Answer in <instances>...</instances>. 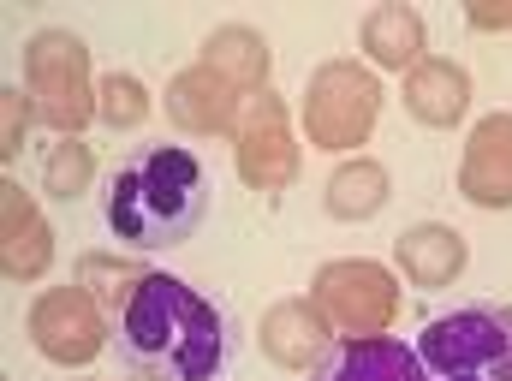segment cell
<instances>
[{"label":"cell","instance_id":"1","mask_svg":"<svg viewBox=\"0 0 512 381\" xmlns=\"http://www.w3.org/2000/svg\"><path fill=\"white\" fill-rule=\"evenodd\" d=\"M114 346L143 381H215L233 358V328L191 280L149 268L120 304Z\"/></svg>","mask_w":512,"mask_h":381},{"label":"cell","instance_id":"2","mask_svg":"<svg viewBox=\"0 0 512 381\" xmlns=\"http://www.w3.org/2000/svg\"><path fill=\"white\" fill-rule=\"evenodd\" d=\"M203 209H209V173L179 143H161V149H143V155L120 161L108 191H102V221L131 251L185 245L197 233Z\"/></svg>","mask_w":512,"mask_h":381},{"label":"cell","instance_id":"3","mask_svg":"<svg viewBox=\"0 0 512 381\" xmlns=\"http://www.w3.org/2000/svg\"><path fill=\"white\" fill-rule=\"evenodd\" d=\"M24 96L48 131L78 137L102 108V84L90 78V42L78 30H36L24 42Z\"/></svg>","mask_w":512,"mask_h":381},{"label":"cell","instance_id":"4","mask_svg":"<svg viewBox=\"0 0 512 381\" xmlns=\"http://www.w3.org/2000/svg\"><path fill=\"white\" fill-rule=\"evenodd\" d=\"M429 381H512V304H465L417 334Z\"/></svg>","mask_w":512,"mask_h":381},{"label":"cell","instance_id":"5","mask_svg":"<svg viewBox=\"0 0 512 381\" xmlns=\"http://www.w3.org/2000/svg\"><path fill=\"white\" fill-rule=\"evenodd\" d=\"M382 120V84L358 60H328L304 84V137L322 149H358Z\"/></svg>","mask_w":512,"mask_h":381},{"label":"cell","instance_id":"6","mask_svg":"<svg viewBox=\"0 0 512 381\" xmlns=\"http://www.w3.org/2000/svg\"><path fill=\"white\" fill-rule=\"evenodd\" d=\"M310 304L334 322V334L370 340V334H387L393 316H399V280L387 274L382 262L340 256V262H322V268H316Z\"/></svg>","mask_w":512,"mask_h":381},{"label":"cell","instance_id":"7","mask_svg":"<svg viewBox=\"0 0 512 381\" xmlns=\"http://www.w3.org/2000/svg\"><path fill=\"white\" fill-rule=\"evenodd\" d=\"M233 155H239V179L251 191H286L298 179V137H292V114L274 90H256L239 108V131H233Z\"/></svg>","mask_w":512,"mask_h":381},{"label":"cell","instance_id":"8","mask_svg":"<svg viewBox=\"0 0 512 381\" xmlns=\"http://www.w3.org/2000/svg\"><path fill=\"white\" fill-rule=\"evenodd\" d=\"M30 340L48 364H66V370H84L102 346H108V322H102V304L84 292V286H48L36 304H30Z\"/></svg>","mask_w":512,"mask_h":381},{"label":"cell","instance_id":"9","mask_svg":"<svg viewBox=\"0 0 512 381\" xmlns=\"http://www.w3.org/2000/svg\"><path fill=\"white\" fill-rule=\"evenodd\" d=\"M256 346L274 370H316L334 346V322L310 298H280L256 322Z\"/></svg>","mask_w":512,"mask_h":381},{"label":"cell","instance_id":"10","mask_svg":"<svg viewBox=\"0 0 512 381\" xmlns=\"http://www.w3.org/2000/svg\"><path fill=\"white\" fill-rule=\"evenodd\" d=\"M459 197L477 209H512V114H483L459 155Z\"/></svg>","mask_w":512,"mask_h":381},{"label":"cell","instance_id":"11","mask_svg":"<svg viewBox=\"0 0 512 381\" xmlns=\"http://www.w3.org/2000/svg\"><path fill=\"white\" fill-rule=\"evenodd\" d=\"M54 262V227L36 215V197L6 179L0 185V274L6 280H36Z\"/></svg>","mask_w":512,"mask_h":381},{"label":"cell","instance_id":"12","mask_svg":"<svg viewBox=\"0 0 512 381\" xmlns=\"http://www.w3.org/2000/svg\"><path fill=\"white\" fill-rule=\"evenodd\" d=\"M239 108H245V96H239L221 72H209V66L173 72V84H167V120L179 131H191V137L239 131Z\"/></svg>","mask_w":512,"mask_h":381},{"label":"cell","instance_id":"13","mask_svg":"<svg viewBox=\"0 0 512 381\" xmlns=\"http://www.w3.org/2000/svg\"><path fill=\"white\" fill-rule=\"evenodd\" d=\"M310 381H429V370L405 340L370 334V340H334Z\"/></svg>","mask_w":512,"mask_h":381},{"label":"cell","instance_id":"14","mask_svg":"<svg viewBox=\"0 0 512 381\" xmlns=\"http://www.w3.org/2000/svg\"><path fill=\"white\" fill-rule=\"evenodd\" d=\"M399 102H405V114H411L417 126L447 131V126H459L465 108H471V78H465V66H453V60H423V66L405 72Z\"/></svg>","mask_w":512,"mask_h":381},{"label":"cell","instance_id":"15","mask_svg":"<svg viewBox=\"0 0 512 381\" xmlns=\"http://www.w3.org/2000/svg\"><path fill=\"white\" fill-rule=\"evenodd\" d=\"M465 239L453 233V227H441V221H423V227H405L399 239H393V262H399V274L411 280V286H423V292H441V286H453L459 274H465Z\"/></svg>","mask_w":512,"mask_h":381},{"label":"cell","instance_id":"16","mask_svg":"<svg viewBox=\"0 0 512 381\" xmlns=\"http://www.w3.org/2000/svg\"><path fill=\"white\" fill-rule=\"evenodd\" d=\"M364 48H370V60L387 66V72H411V66H423L429 54V24L417 18V6H405V0H387L376 6L370 18H364Z\"/></svg>","mask_w":512,"mask_h":381},{"label":"cell","instance_id":"17","mask_svg":"<svg viewBox=\"0 0 512 381\" xmlns=\"http://www.w3.org/2000/svg\"><path fill=\"white\" fill-rule=\"evenodd\" d=\"M203 66L221 72L239 96H256L262 78H268V42H262V30H251V24H215L203 36Z\"/></svg>","mask_w":512,"mask_h":381},{"label":"cell","instance_id":"18","mask_svg":"<svg viewBox=\"0 0 512 381\" xmlns=\"http://www.w3.org/2000/svg\"><path fill=\"white\" fill-rule=\"evenodd\" d=\"M387 197H393V179H387L382 161H346L328 185H322V209L334 221H370L382 215Z\"/></svg>","mask_w":512,"mask_h":381},{"label":"cell","instance_id":"19","mask_svg":"<svg viewBox=\"0 0 512 381\" xmlns=\"http://www.w3.org/2000/svg\"><path fill=\"white\" fill-rule=\"evenodd\" d=\"M90 179H96V149H90L84 137L54 143V155H48V167H42V191H48L54 203H72V197L90 191Z\"/></svg>","mask_w":512,"mask_h":381},{"label":"cell","instance_id":"20","mask_svg":"<svg viewBox=\"0 0 512 381\" xmlns=\"http://www.w3.org/2000/svg\"><path fill=\"white\" fill-rule=\"evenodd\" d=\"M102 126H114V131H131V126H143L149 120V90L131 78V72H114V78H102Z\"/></svg>","mask_w":512,"mask_h":381},{"label":"cell","instance_id":"21","mask_svg":"<svg viewBox=\"0 0 512 381\" xmlns=\"http://www.w3.org/2000/svg\"><path fill=\"white\" fill-rule=\"evenodd\" d=\"M137 280H143V274H137L131 262H114V256H78V286H90L96 304H126Z\"/></svg>","mask_w":512,"mask_h":381},{"label":"cell","instance_id":"22","mask_svg":"<svg viewBox=\"0 0 512 381\" xmlns=\"http://www.w3.org/2000/svg\"><path fill=\"white\" fill-rule=\"evenodd\" d=\"M30 120H36V114H30V96H24V90H6V143H0L6 161L24 149V126H30Z\"/></svg>","mask_w":512,"mask_h":381},{"label":"cell","instance_id":"23","mask_svg":"<svg viewBox=\"0 0 512 381\" xmlns=\"http://www.w3.org/2000/svg\"><path fill=\"white\" fill-rule=\"evenodd\" d=\"M471 30H512V0H489V6H471L465 12Z\"/></svg>","mask_w":512,"mask_h":381},{"label":"cell","instance_id":"24","mask_svg":"<svg viewBox=\"0 0 512 381\" xmlns=\"http://www.w3.org/2000/svg\"><path fill=\"white\" fill-rule=\"evenodd\" d=\"M137 381H143V376H137Z\"/></svg>","mask_w":512,"mask_h":381}]
</instances>
